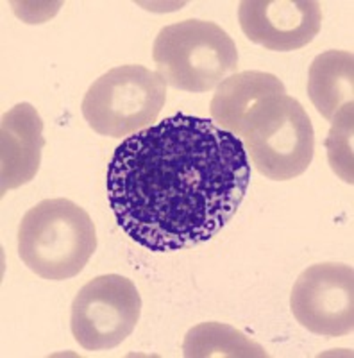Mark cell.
<instances>
[{
  "label": "cell",
  "mask_w": 354,
  "mask_h": 358,
  "mask_svg": "<svg viewBox=\"0 0 354 358\" xmlns=\"http://www.w3.org/2000/svg\"><path fill=\"white\" fill-rule=\"evenodd\" d=\"M251 183L244 142L177 113L131 134L108 167V201L131 241L152 252L193 248L236 215Z\"/></svg>",
  "instance_id": "1"
},
{
  "label": "cell",
  "mask_w": 354,
  "mask_h": 358,
  "mask_svg": "<svg viewBox=\"0 0 354 358\" xmlns=\"http://www.w3.org/2000/svg\"><path fill=\"white\" fill-rule=\"evenodd\" d=\"M97 249V231L84 208L70 199H45L24 215L18 257L29 271L49 281L78 276Z\"/></svg>",
  "instance_id": "2"
},
{
  "label": "cell",
  "mask_w": 354,
  "mask_h": 358,
  "mask_svg": "<svg viewBox=\"0 0 354 358\" xmlns=\"http://www.w3.org/2000/svg\"><path fill=\"white\" fill-rule=\"evenodd\" d=\"M152 59L168 86L204 94L238 70V50L220 25L183 20L163 27L152 45Z\"/></svg>",
  "instance_id": "3"
},
{
  "label": "cell",
  "mask_w": 354,
  "mask_h": 358,
  "mask_svg": "<svg viewBox=\"0 0 354 358\" xmlns=\"http://www.w3.org/2000/svg\"><path fill=\"white\" fill-rule=\"evenodd\" d=\"M167 101V83L142 65L111 69L88 88L81 111L95 133L131 136L154 126Z\"/></svg>",
  "instance_id": "4"
},
{
  "label": "cell",
  "mask_w": 354,
  "mask_h": 358,
  "mask_svg": "<svg viewBox=\"0 0 354 358\" xmlns=\"http://www.w3.org/2000/svg\"><path fill=\"white\" fill-rule=\"evenodd\" d=\"M242 142L260 174L274 181H288L304 174L311 165L314 124L301 102L285 94L263 108Z\"/></svg>",
  "instance_id": "5"
},
{
  "label": "cell",
  "mask_w": 354,
  "mask_h": 358,
  "mask_svg": "<svg viewBox=\"0 0 354 358\" xmlns=\"http://www.w3.org/2000/svg\"><path fill=\"white\" fill-rule=\"evenodd\" d=\"M140 313L142 297L135 283L120 274H102L73 297L72 335L86 351L113 350L135 331Z\"/></svg>",
  "instance_id": "6"
},
{
  "label": "cell",
  "mask_w": 354,
  "mask_h": 358,
  "mask_svg": "<svg viewBox=\"0 0 354 358\" xmlns=\"http://www.w3.org/2000/svg\"><path fill=\"white\" fill-rule=\"evenodd\" d=\"M290 308L302 328L320 337L354 330V271L344 264H317L302 271L290 294Z\"/></svg>",
  "instance_id": "7"
},
{
  "label": "cell",
  "mask_w": 354,
  "mask_h": 358,
  "mask_svg": "<svg viewBox=\"0 0 354 358\" xmlns=\"http://www.w3.org/2000/svg\"><path fill=\"white\" fill-rule=\"evenodd\" d=\"M238 22L253 43L290 52L311 43L320 33L322 9L315 0H244Z\"/></svg>",
  "instance_id": "8"
},
{
  "label": "cell",
  "mask_w": 354,
  "mask_h": 358,
  "mask_svg": "<svg viewBox=\"0 0 354 358\" xmlns=\"http://www.w3.org/2000/svg\"><path fill=\"white\" fill-rule=\"evenodd\" d=\"M45 147L43 120L36 108L20 102L0 122V194L31 183L40 171Z\"/></svg>",
  "instance_id": "9"
},
{
  "label": "cell",
  "mask_w": 354,
  "mask_h": 358,
  "mask_svg": "<svg viewBox=\"0 0 354 358\" xmlns=\"http://www.w3.org/2000/svg\"><path fill=\"white\" fill-rule=\"evenodd\" d=\"M285 94V85L274 73L260 70L233 73L216 86L209 104L213 124L242 140L263 108Z\"/></svg>",
  "instance_id": "10"
},
{
  "label": "cell",
  "mask_w": 354,
  "mask_h": 358,
  "mask_svg": "<svg viewBox=\"0 0 354 358\" xmlns=\"http://www.w3.org/2000/svg\"><path fill=\"white\" fill-rule=\"evenodd\" d=\"M308 95L326 120L353 102L354 56L347 50H326L318 54L308 70Z\"/></svg>",
  "instance_id": "11"
},
{
  "label": "cell",
  "mask_w": 354,
  "mask_h": 358,
  "mask_svg": "<svg viewBox=\"0 0 354 358\" xmlns=\"http://www.w3.org/2000/svg\"><path fill=\"white\" fill-rule=\"evenodd\" d=\"M186 358H265L269 353L256 341L229 324L200 322L186 334L183 342Z\"/></svg>",
  "instance_id": "12"
},
{
  "label": "cell",
  "mask_w": 354,
  "mask_h": 358,
  "mask_svg": "<svg viewBox=\"0 0 354 358\" xmlns=\"http://www.w3.org/2000/svg\"><path fill=\"white\" fill-rule=\"evenodd\" d=\"M353 113H354V102L344 106L338 111L331 120L330 136L326 140L327 159L337 176L344 179L346 183L353 185Z\"/></svg>",
  "instance_id": "13"
}]
</instances>
